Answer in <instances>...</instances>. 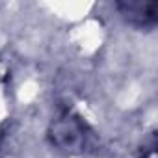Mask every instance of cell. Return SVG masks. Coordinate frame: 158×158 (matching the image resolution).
Returning a JSON list of instances; mask_svg holds the SVG:
<instances>
[{"label":"cell","instance_id":"obj_2","mask_svg":"<svg viewBox=\"0 0 158 158\" xmlns=\"http://www.w3.org/2000/svg\"><path fill=\"white\" fill-rule=\"evenodd\" d=\"M125 10V13L130 17V19H139L141 23H147V21H152L154 19V4H125L121 6Z\"/></svg>","mask_w":158,"mask_h":158},{"label":"cell","instance_id":"obj_1","mask_svg":"<svg viewBox=\"0 0 158 158\" xmlns=\"http://www.w3.org/2000/svg\"><path fill=\"white\" fill-rule=\"evenodd\" d=\"M54 141L60 145V147H65V149H74L78 147L82 141H84V132L80 128V125H78L74 119H60L54 127Z\"/></svg>","mask_w":158,"mask_h":158}]
</instances>
